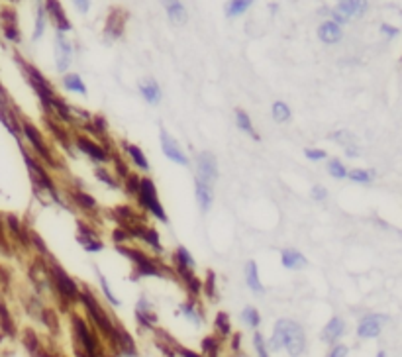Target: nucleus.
<instances>
[{
  "instance_id": "f257e3e1",
  "label": "nucleus",
  "mask_w": 402,
  "mask_h": 357,
  "mask_svg": "<svg viewBox=\"0 0 402 357\" xmlns=\"http://www.w3.org/2000/svg\"><path fill=\"white\" fill-rule=\"evenodd\" d=\"M267 347H269V351L287 349L290 357H300L306 349V334L298 322L281 318L275 322V328H273Z\"/></svg>"
},
{
  "instance_id": "f03ea898",
  "label": "nucleus",
  "mask_w": 402,
  "mask_h": 357,
  "mask_svg": "<svg viewBox=\"0 0 402 357\" xmlns=\"http://www.w3.org/2000/svg\"><path fill=\"white\" fill-rule=\"evenodd\" d=\"M138 202L141 206V210H145L147 214L167 224L169 218H167V212H165L163 204L159 200V192H157V187L153 183L151 177H141L139 178V189H138Z\"/></svg>"
},
{
  "instance_id": "7ed1b4c3",
  "label": "nucleus",
  "mask_w": 402,
  "mask_h": 357,
  "mask_svg": "<svg viewBox=\"0 0 402 357\" xmlns=\"http://www.w3.org/2000/svg\"><path fill=\"white\" fill-rule=\"evenodd\" d=\"M22 153H24L26 167H28L30 175L34 178V185H36L38 189H41L43 192H47L55 202H61V196L57 194V189H55V181H53V177L47 173V169L41 165L39 161H36L30 153H26V149H22Z\"/></svg>"
},
{
  "instance_id": "20e7f679",
  "label": "nucleus",
  "mask_w": 402,
  "mask_h": 357,
  "mask_svg": "<svg viewBox=\"0 0 402 357\" xmlns=\"http://www.w3.org/2000/svg\"><path fill=\"white\" fill-rule=\"evenodd\" d=\"M49 275H51L53 287L57 289V293L61 294L65 300H71V302L81 300V289H79V285L67 275V271H65L57 261H51Z\"/></svg>"
},
{
  "instance_id": "39448f33",
  "label": "nucleus",
  "mask_w": 402,
  "mask_h": 357,
  "mask_svg": "<svg viewBox=\"0 0 402 357\" xmlns=\"http://www.w3.org/2000/svg\"><path fill=\"white\" fill-rule=\"evenodd\" d=\"M24 71H26L28 81H30V85H32V89L36 90L38 98L41 100V104L45 106V110H47V112H51V102L55 100V96H57V94H55L53 87L49 85V81L41 75V73H39L34 65L26 63L24 65Z\"/></svg>"
},
{
  "instance_id": "423d86ee",
  "label": "nucleus",
  "mask_w": 402,
  "mask_h": 357,
  "mask_svg": "<svg viewBox=\"0 0 402 357\" xmlns=\"http://www.w3.org/2000/svg\"><path fill=\"white\" fill-rule=\"evenodd\" d=\"M116 251L128 255V259L136 265L138 277H163L161 269L157 267V263L145 253H141V251L134 249V247H126V245H116Z\"/></svg>"
},
{
  "instance_id": "0eeeda50",
  "label": "nucleus",
  "mask_w": 402,
  "mask_h": 357,
  "mask_svg": "<svg viewBox=\"0 0 402 357\" xmlns=\"http://www.w3.org/2000/svg\"><path fill=\"white\" fill-rule=\"evenodd\" d=\"M81 300H83V304L87 306L88 314H90V320L100 328L108 338H112L114 340V334H116V328H114L112 320L108 318V314L102 310V306L96 302V298L92 296V294L88 293V291H83L81 293Z\"/></svg>"
},
{
  "instance_id": "6e6552de",
  "label": "nucleus",
  "mask_w": 402,
  "mask_h": 357,
  "mask_svg": "<svg viewBox=\"0 0 402 357\" xmlns=\"http://www.w3.org/2000/svg\"><path fill=\"white\" fill-rule=\"evenodd\" d=\"M20 130H22V134H24V138L28 140V143L36 149V153H38L39 157L47 163V165L55 167V157H53V153H51L49 145L45 143V140H43V134L39 132L38 128L34 126V124H30V122H22L20 124Z\"/></svg>"
},
{
  "instance_id": "1a4fd4ad",
  "label": "nucleus",
  "mask_w": 402,
  "mask_h": 357,
  "mask_svg": "<svg viewBox=\"0 0 402 357\" xmlns=\"http://www.w3.org/2000/svg\"><path fill=\"white\" fill-rule=\"evenodd\" d=\"M159 143H161V151L163 155L171 161V163H175L179 167H189L190 165V159L189 155L185 153V149L181 147V143L167 132L161 128V132H159Z\"/></svg>"
},
{
  "instance_id": "9d476101",
  "label": "nucleus",
  "mask_w": 402,
  "mask_h": 357,
  "mask_svg": "<svg viewBox=\"0 0 402 357\" xmlns=\"http://www.w3.org/2000/svg\"><path fill=\"white\" fill-rule=\"evenodd\" d=\"M196 177L210 183V185H216L220 171H218V159L212 151L204 149L196 155Z\"/></svg>"
},
{
  "instance_id": "9b49d317",
  "label": "nucleus",
  "mask_w": 402,
  "mask_h": 357,
  "mask_svg": "<svg viewBox=\"0 0 402 357\" xmlns=\"http://www.w3.org/2000/svg\"><path fill=\"white\" fill-rule=\"evenodd\" d=\"M75 145L77 149L81 153H85L90 161L94 163H108L110 161V153L106 147H102L98 141H94L92 138H87V136H77L75 138Z\"/></svg>"
},
{
  "instance_id": "f8f14e48",
  "label": "nucleus",
  "mask_w": 402,
  "mask_h": 357,
  "mask_svg": "<svg viewBox=\"0 0 402 357\" xmlns=\"http://www.w3.org/2000/svg\"><path fill=\"white\" fill-rule=\"evenodd\" d=\"M173 265L179 271V275L185 279V283L194 277V269H196V261L185 245H177L175 253H173Z\"/></svg>"
},
{
  "instance_id": "ddd939ff",
  "label": "nucleus",
  "mask_w": 402,
  "mask_h": 357,
  "mask_svg": "<svg viewBox=\"0 0 402 357\" xmlns=\"http://www.w3.org/2000/svg\"><path fill=\"white\" fill-rule=\"evenodd\" d=\"M71 61H73V45H71L69 39L65 38V34L57 32V36H55V65H57V71L65 73L71 67Z\"/></svg>"
},
{
  "instance_id": "4468645a",
  "label": "nucleus",
  "mask_w": 402,
  "mask_h": 357,
  "mask_svg": "<svg viewBox=\"0 0 402 357\" xmlns=\"http://www.w3.org/2000/svg\"><path fill=\"white\" fill-rule=\"evenodd\" d=\"M387 322V316L383 314H367L361 318L359 326H357V336L363 338V340H369V338H377L383 326Z\"/></svg>"
},
{
  "instance_id": "2eb2a0df",
  "label": "nucleus",
  "mask_w": 402,
  "mask_h": 357,
  "mask_svg": "<svg viewBox=\"0 0 402 357\" xmlns=\"http://www.w3.org/2000/svg\"><path fill=\"white\" fill-rule=\"evenodd\" d=\"M45 12H47V16L51 18V22L55 24L57 32L65 34V32H69V30L73 28L59 0H45Z\"/></svg>"
},
{
  "instance_id": "dca6fc26",
  "label": "nucleus",
  "mask_w": 402,
  "mask_h": 357,
  "mask_svg": "<svg viewBox=\"0 0 402 357\" xmlns=\"http://www.w3.org/2000/svg\"><path fill=\"white\" fill-rule=\"evenodd\" d=\"M194 198H196V204L202 212L206 214L214 204V185L202 181V178L194 177Z\"/></svg>"
},
{
  "instance_id": "f3484780",
  "label": "nucleus",
  "mask_w": 402,
  "mask_h": 357,
  "mask_svg": "<svg viewBox=\"0 0 402 357\" xmlns=\"http://www.w3.org/2000/svg\"><path fill=\"white\" fill-rule=\"evenodd\" d=\"M77 242L83 245L85 251L96 253L104 249V242H100V238L88 228L87 224H79V232H77Z\"/></svg>"
},
{
  "instance_id": "a211bd4d",
  "label": "nucleus",
  "mask_w": 402,
  "mask_h": 357,
  "mask_svg": "<svg viewBox=\"0 0 402 357\" xmlns=\"http://www.w3.org/2000/svg\"><path fill=\"white\" fill-rule=\"evenodd\" d=\"M124 22H126V12L120 8H112L108 18H106V26H104V34L110 39H118L124 34Z\"/></svg>"
},
{
  "instance_id": "6ab92c4d",
  "label": "nucleus",
  "mask_w": 402,
  "mask_h": 357,
  "mask_svg": "<svg viewBox=\"0 0 402 357\" xmlns=\"http://www.w3.org/2000/svg\"><path fill=\"white\" fill-rule=\"evenodd\" d=\"M138 89H139V94L143 96V100L147 102L149 106H157L161 102V98H163V90H161L159 83L155 79H143V81H139Z\"/></svg>"
},
{
  "instance_id": "aec40b11",
  "label": "nucleus",
  "mask_w": 402,
  "mask_h": 357,
  "mask_svg": "<svg viewBox=\"0 0 402 357\" xmlns=\"http://www.w3.org/2000/svg\"><path fill=\"white\" fill-rule=\"evenodd\" d=\"M73 324H75V334H77V340L83 344V349L88 353V357H94L96 355V340H94V336H92V332L87 328V324L83 322L81 318H75L73 320Z\"/></svg>"
},
{
  "instance_id": "412c9836",
  "label": "nucleus",
  "mask_w": 402,
  "mask_h": 357,
  "mask_svg": "<svg viewBox=\"0 0 402 357\" xmlns=\"http://www.w3.org/2000/svg\"><path fill=\"white\" fill-rule=\"evenodd\" d=\"M367 6H369L367 0H339L336 10L349 22L353 18H361L367 12Z\"/></svg>"
},
{
  "instance_id": "4be33fe9",
  "label": "nucleus",
  "mask_w": 402,
  "mask_h": 357,
  "mask_svg": "<svg viewBox=\"0 0 402 357\" xmlns=\"http://www.w3.org/2000/svg\"><path fill=\"white\" fill-rule=\"evenodd\" d=\"M281 263L289 271H298V269H304L308 265V257L298 249H294V247H287V249L281 251Z\"/></svg>"
},
{
  "instance_id": "5701e85b",
  "label": "nucleus",
  "mask_w": 402,
  "mask_h": 357,
  "mask_svg": "<svg viewBox=\"0 0 402 357\" xmlns=\"http://www.w3.org/2000/svg\"><path fill=\"white\" fill-rule=\"evenodd\" d=\"M161 4H163L165 12H167V18L171 20V24L173 26L187 24L189 14H187V8L183 6L181 0H161Z\"/></svg>"
},
{
  "instance_id": "b1692460",
  "label": "nucleus",
  "mask_w": 402,
  "mask_h": 357,
  "mask_svg": "<svg viewBox=\"0 0 402 357\" xmlns=\"http://www.w3.org/2000/svg\"><path fill=\"white\" fill-rule=\"evenodd\" d=\"M243 279H245V285H247V289L252 291L253 294H263L265 289H263V283L259 279V267H257V263L249 259L247 263H245V267H243Z\"/></svg>"
},
{
  "instance_id": "393cba45",
  "label": "nucleus",
  "mask_w": 402,
  "mask_h": 357,
  "mask_svg": "<svg viewBox=\"0 0 402 357\" xmlns=\"http://www.w3.org/2000/svg\"><path fill=\"white\" fill-rule=\"evenodd\" d=\"M343 38V32H341V26H338L332 20H326L318 26V39L322 43H328V45H334L338 43L339 39Z\"/></svg>"
},
{
  "instance_id": "a878e982",
  "label": "nucleus",
  "mask_w": 402,
  "mask_h": 357,
  "mask_svg": "<svg viewBox=\"0 0 402 357\" xmlns=\"http://www.w3.org/2000/svg\"><path fill=\"white\" fill-rule=\"evenodd\" d=\"M343 332H345V322L339 318V316H334V318L324 326L320 338H322V342H326V344H338V340L343 336Z\"/></svg>"
},
{
  "instance_id": "bb28decb",
  "label": "nucleus",
  "mask_w": 402,
  "mask_h": 357,
  "mask_svg": "<svg viewBox=\"0 0 402 357\" xmlns=\"http://www.w3.org/2000/svg\"><path fill=\"white\" fill-rule=\"evenodd\" d=\"M122 147H124V151L128 153V157H130V161H132V165L139 169V171H149V161H147V157H145V153L141 147H138L136 143H130V141H122Z\"/></svg>"
},
{
  "instance_id": "cd10ccee",
  "label": "nucleus",
  "mask_w": 402,
  "mask_h": 357,
  "mask_svg": "<svg viewBox=\"0 0 402 357\" xmlns=\"http://www.w3.org/2000/svg\"><path fill=\"white\" fill-rule=\"evenodd\" d=\"M234 118H236V126L239 128V132L247 134V136H249V138H253V140H259V134H257V130H255V126H253V122H252V116L247 114L245 110L236 108Z\"/></svg>"
},
{
  "instance_id": "c85d7f7f",
  "label": "nucleus",
  "mask_w": 402,
  "mask_h": 357,
  "mask_svg": "<svg viewBox=\"0 0 402 357\" xmlns=\"http://www.w3.org/2000/svg\"><path fill=\"white\" fill-rule=\"evenodd\" d=\"M63 89L69 92H75V94H83V96L87 94V85L79 73H67L63 76Z\"/></svg>"
},
{
  "instance_id": "c756f323",
  "label": "nucleus",
  "mask_w": 402,
  "mask_h": 357,
  "mask_svg": "<svg viewBox=\"0 0 402 357\" xmlns=\"http://www.w3.org/2000/svg\"><path fill=\"white\" fill-rule=\"evenodd\" d=\"M139 240L147 243V245H149V247L153 249V251H155V253H163L161 238H159V232H157L155 228H151V226H145V228L141 230V234H139Z\"/></svg>"
},
{
  "instance_id": "7c9ffc66",
  "label": "nucleus",
  "mask_w": 402,
  "mask_h": 357,
  "mask_svg": "<svg viewBox=\"0 0 402 357\" xmlns=\"http://www.w3.org/2000/svg\"><path fill=\"white\" fill-rule=\"evenodd\" d=\"M136 316H138V320L143 326H153L155 324V314H153L151 304L147 302L145 296H141L138 300V304H136Z\"/></svg>"
},
{
  "instance_id": "2f4dec72",
  "label": "nucleus",
  "mask_w": 402,
  "mask_h": 357,
  "mask_svg": "<svg viewBox=\"0 0 402 357\" xmlns=\"http://www.w3.org/2000/svg\"><path fill=\"white\" fill-rule=\"evenodd\" d=\"M253 2L255 0H228L226 6H224V14H226V18H238V16L249 10Z\"/></svg>"
},
{
  "instance_id": "473e14b6",
  "label": "nucleus",
  "mask_w": 402,
  "mask_h": 357,
  "mask_svg": "<svg viewBox=\"0 0 402 357\" xmlns=\"http://www.w3.org/2000/svg\"><path fill=\"white\" fill-rule=\"evenodd\" d=\"M271 116H273L275 122L285 124V122H289L292 118V110H290V106L285 100H275L273 106H271Z\"/></svg>"
},
{
  "instance_id": "72a5a7b5",
  "label": "nucleus",
  "mask_w": 402,
  "mask_h": 357,
  "mask_svg": "<svg viewBox=\"0 0 402 357\" xmlns=\"http://www.w3.org/2000/svg\"><path fill=\"white\" fill-rule=\"evenodd\" d=\"M181 314H183L185 318H189L192 324H196V326H200L202 324V314L198 312V306L194 304V300L183 302V304H181Z\"/></svg>"
},
{
  "instance_id": "f704fd0d",
  "label": "nucleus",
  "mask_w": 402,
  "mask_h": 357,
  "mask_svg": "<svg viewBox=\"0 0 402 357\" xmlns=\"http://www.w3.org/2000/svg\"><path fill=\"white\" fill-rule=\"evenodd\" d=\"M94 175L98 177V181L100 183H104L106 187H110V189H120V178L116 177L114 173H110L106 167H96V171H94Z\"/></svg>"
},
{
  "instance_id": "c9c22d12",
  "label": "nucleus",
  "mask_w": 402,
  "mask_h": 357,
  "mask_svg": "<svg viewBox=\"0 0 402 357\" xmlns=\"http://www.w3.org/2000/svg\"><path fill=\"white\" fill-rule=\"evenodd\" d=\"M373 171H369V169H349L347 171V178L351 181V183H357V185H369L371 181H373Z\"/></svg>"
},
{
  "instance_id": "e433bc0d",
  "label": "nucleus",
  "mask_w": 402,
  "mask_h": 357,
  "mask_svg": "<svg viewBox=\"0 0 402 357\" xmlns=\"http://www.w3.org/2000/svg\"><path fill=\"white\" fill-rule=\"evenodd\" d=\"M241 320H243V324H247V328H259V324H261V314H259L257 308L245 306V308L241 310Z\"/></svg>"
},
{
  "instance_id": "4c0bfd02",
  "label": "nucleus",
  "mask_w": 402,
  "mask_h": 357,
  "mask_svg": "<svg viewBox=\"0 0 402 357\" xmlns=\"http://www.w3.org/2000/svg\"><path fill=\"white\" fill-rule=\"evenodd\" d=\"M326 169H328V173H330V177L336 178V181L347 178V171H349V169L343 165L339 159H330V161H328V165H326Z\"/></svg>"
},
{
  "instance_id": "58836bf2",
  "label": "nucleus",
  "mask_w": 402,
  "mask_h": 357,
  "mask_svg": "<svg viewBox=\"0 0 402 357\" xmlns=\"http://www.w3.org/2000/svg\"><path fill=\"white\" fill-rule=\"evenodd\" d=\"M96 277H98V283H100V289H102V294L106 296V300L110 302L112 306H120V300H118V296L112 293V287H110V283H108V279L104 277V273H100V271H96Z\"/></svg>"
},
{
  "instance_id": "ea45409f",
  "label": "nucleus",
  "mask_w": 402,
  "mask_h": 357,
  "mask_svg": "<svg viewBox=\"0 0 402 357\" xmlns=\"http://www.w3.org/2000/svg\"><path fill=\"white\" fill-rule=\"evenodd\" d=\"M73 198H75V202L81 206V208H85V210H94L96 208V200L90 196V194H87V192L83 191H77L73 192Z\"/></svg>"
},
{
  "instance_id": "a19ab883",
  "label": "nucleus",
  "mask_w": 402,
  "mask_h": 357,
  "mask_svg": "<svg viewBox=\"0 0 402 357\" xmlns=\"http://www.w3.org/2000/svg\"><path fill=\"white\" fill-rule=\"evenodd\" d=\"M139 175H136V173H130L124 181H122V185H124V191L128 192V196H138V189H139Z\"/></svg>"
},
{
  "instance_id": "79ce46f5",
  "label": "nucleus",
  "mask_w": 402,
  "mask_h": 357,
  "mask_svg": "<svg viewBox=\"0 0 402 357\" xmlns=\"http://www.w3.org/2000/svg\"><path fill=\"white\" fill-rule=\"evenodd\" d=\"M332 140L338 141L341 147H349V145H355V136H353L351 132H347V130H339L336 134H332Z\"/></svg>"
},
{
  "instance_id": "37998d69",
  "label": "nucleus",
  "mask_w": 402,
  "mask_h": 357,
  "mask_svg": "<svg viewBox=\"0 0 402 357\" xmlns=\"http://www.w3.org/2000/svg\"><path fill=\"white\" fill-rule=\"evenodd\" d=\"M45 20H47V12H45V6L39 4L38 8V18H36V30H34V39H39L45 32Z\"/></svg>"
},
{
  "instance_id": "c03bdc74",
  "label": "nucleus",
  "mask_w": 402,
  "mask_h": 357,
  "mask_svg": "<svg viewBox=\"0 0 402 357\" xmlns=\"http://www.w3.org/2000/svg\"><path fill=\"white\" fill-rule=\"evenodd\" d=\"M253 347H255V351H257V357H271V351H269V347H267V342L263 340V334H259V332L253 334Z\"/></svg>"
},
{
  "instance_id": "a18cd8bd",
  "label": "nucleus",
  "mask_w": 402,
  "mask_h": 357,
  "mask_svg": "<svg viewBox=\"0 0 402 357\" xmlns=\"http://www.w3.org/2000/svg\"><path fill=\"white\" fill-rule=\"evenodd\" d=\"M214 326H216V330L220 332L222 336H228V334L232 332L230 318H228L226 312H218V314H216V322H214Z\"/></svg>"
},
{
  "instance_id": "49530a36",
  "label": "nucleus",
  "mask_w": 402,
  "mask_h": 357,
  "mask_svg": "<svg viewBox=\"0 0 402 357\" xmlns=\"http://www.w3.org/2000/svg\"><path fill=\"white\" fill-rule=\"evenodd\" d=\"M304 157L310 159L312 163H320V161L328 159V153L324 149H320V147H306L304 149Z\"/></svg>"
},
{
  "instance_id": "de8ad7c7",
  "label": "nucleus",
  "mask_w": 402,
  "mask_h": 357,
  "mask_svg": "<svg viewBox=\"0 0 402 357\" xmlns=\"http://www.w3.org/2000/svg\"><path fill=\"white\" fill-rule=\"evenodd\" d=\"M202 351H204V357L218 355V342H216V338H204V342H202Z\"/></svg>"
},
{
  "instance_id": "09e8293b",
  "label": "nucleus",
  "mask_w": 402,
  "mask_h": 357,
  "mask_svg": "<svg viewBox=\"0 0 402 357\" xmlns=\"http://www.w3.org/2000/svg\"><path fill=\"white\" fill-rule=\"evenodd\" d=\"M310 196H312V200H316V202H324L328 198V189L322 187V185H314L310 189Z\"/></svg>"
},
{
  "instance_id": "8fccbe9b",
  "label": "nucleus",
  "mask_w": 402,
  "mask_h": 357,
  "mask_svg": "<svg viewBox=\"0 0 402 357\" xmlns=\"http://www.w3.org/2000/svg\"><path fill=\"white\" fill-rule=\"evenodd\" d=\"M347 345L343 344H334V347L330 349V353H328V357H345L347 355Z\"/></svg>"
},
{
  "instance_id": "3c124183",
  "label": "nucleus",
  "mask_w": 402,
  "mask_h": 357,
  "mask_svg": "<svg viewBox=\"0 0 402 357\" xmlns=\"http://www.w3.org/2000/svg\"><path fill=\"white\" fill-rule=\"evenodd\" d=\"M73 4L77 6V10L81 14H87L90 8V0H73Z\"/></svg>"
},
{
  "instance_id": "603ef678",
  "label": "nucleus",
  "mask_w": 402,
  "mask_h": 357,
  "mask_svg": "<svg viewBox=\"0 0 402 357\" xmlns=\"http://www.w3.org/2000/svg\"><path fill=\"white\" fill-rule=\"evenodd\" d=\"M177 353L181 357H204L200 353H196V351H192V349H187V347H177Z\"/></svg>"
},
{
  "instance_id": "864d4df0",
  "label": "nucleus",
  "mask_w": 402,
  "mask_h": 357,
  "mask_svg": "<svg viewBox=\"0 0 402 357\" xmlns=\"http://www.w3.org/2000/svg\"><path fill=\"white\" fill-rule=\"evenodd\" d=\"M381 32H383V34H387V36H390V38L398 34V30H396V28H392V26H389V24L381 26Z\"/></svg>"
},
{
  "instance_id": "5fc2aeb1",
  "label": "nucleus",
  "mask_w": 402,
  "mask_h": 357,
  "mask_svg": "<svg viewBox=\"0 0 402 357\" xmlns=\"http://www.w3.org/2000/svg\"><path fill=\"white\" fill-rule=\"evenodd\" d=\"M345 153H347L349 157H357V155H359V149H357V145H349V147H345Z\"/></svg>"
},
{
  "instance_id": "6e6d98bb",
  "label": "nucleus",
  "mask_w": 402,
  "mask_h": 357,
  "mask_svg": "<svg viewBox=\"0 0 402 357\" xmlns=\"http://www.w3.org/2000/svg\"><path fill=\"white\" fill-rule=\"evenodd\" d=\"M377 357H387V353H385V351H379Z\"/></svg>"
},
{
  "instance_id": "4d7b16f0",
  "label": "nucleus",
  "mask_w": 402,
  "mask_h": 357,
  "mask_svg": "<svg viewBox=\"0 0 402 357\" xmlns=\"http://www.w3.org/2000/svg\"><path fill=\"white\" fill-rule=\"evenodd\" d=\"M236 357H247V355H243V353H239V355H236Z\"/></svg>"
},
{
  "instance_id": "13d9d810",
  "label": "nucleus",
  "mask_w": 402,
  "mask_h": 357,
  "mask_svg": "<svg viewBox=\"0 0 402 357\" xmlns=\"http://www.w3.org/2000/svg\"><path fill=\"white\" fill-rule=\"evenodd\" d=\"M400 238H402V232H400Z\"/></svg>"
}]
</instances>
